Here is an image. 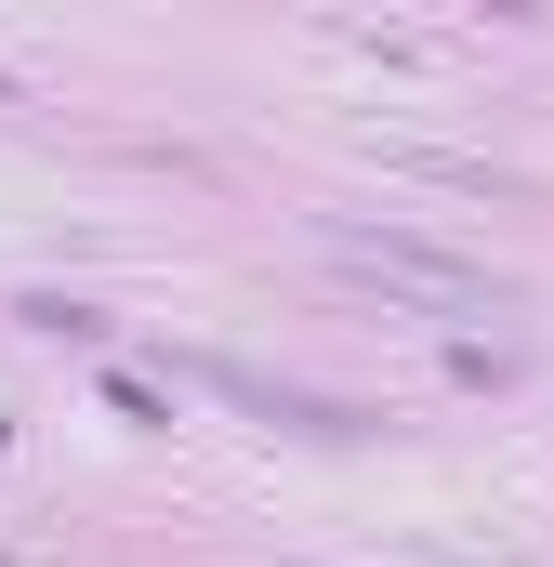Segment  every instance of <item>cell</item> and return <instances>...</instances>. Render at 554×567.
<instances>
[{"label":"cell","mask_w":554,"mask_h":567,"mask_svg":"<svg viewBox=\"0 0 554 567\" xmlns=\"http://www.w3.org/2000/svg\"><path fill=\"white\" fill-rule=\"evenodd\" d=\"M370 278H397V290H422V303H502V290L475 278V265H449V251H422V238H343Z\"/></svg>","instance_id":"6da1fadb"}]
</instances>
